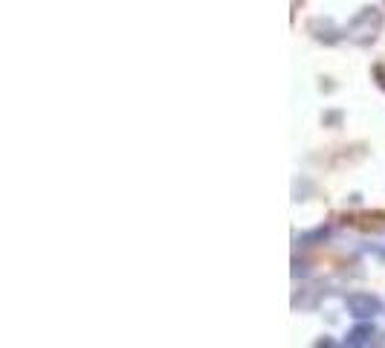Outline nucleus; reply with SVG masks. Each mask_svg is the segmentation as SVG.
I'll use <instances>...</instances> for the list:
<instances>
[{"instance_id": "nucleus-1", "label": "nucleus", "mask_w": 385, "mask_h": 348, "mask_svg": "<svg viewBox=\"0 0 385 348\" xmlns=\"http://www.w3.org/2000/svg\"><path fill=\"white\" fill-rule=\"evenodd\" d=\"M382 24H385L382 12H379L376 6H365V9H359V12L348 21L345 38L354 41V44H359V47H365V44L376 41V35L382 32Z\"/></svg>"}, {"instance_id": "nucleus-2", "label": "nucleus", "mask_w": 385, "mask_h": 348, "mask_svg": "<svg viewBox=\"0 0 385 348\" xmlns=\"http://www.w3.org/2000/svg\"><path fill=\"white\" fill-rule=\"evenodd\" d=\"M345 311L354 319H374L382 314V299L374 293H351L345 299Z\"/></svg>"}, {"instance_id": "nucleus-3", "label": "nucleus", "mask_w": 385, "mask_h": 348, "mask_svg": "<svg viewBox=\"0 0 385 348\" xmlns=\"http://www.w3.org/2000/svg\"><path fill=\"white\" fill-rule=\"evenodd\" d=\"M310 35L319 44H336L342 35H345V29H339L330 18H316V21H310Z\"/></svg>"}, {"instance_id": "nucleus-4", "label": "nucleus", "mask_w": 385, "mask_h": 348, "mask_svg": "<svg viewBox=\"0 0 385 348\" xmlns=\"http://www.w3.org/2000/svg\"><path fill=\"white\" fill-rule=\"evenodd\" d=\"M374 334H376V331H374V325H371V322H362V325H357V328H351V331H348L345 342L359 348V345H368V342L374 339Z\"/></svg>"}, {"instance_id": "nucleus-5", "label": "nucleus", "mask_w": 385, "mask_h": 348, "mask_svg": "<svg viewBox=\"0 0 385 348\" xmlns=\"http://www.w3.org/2000/svg\"><path fill=\"white\" fill-rule=\"evenodd\" d=\"M327 235H330V230H327V227H319V230H313V232H302L295 241L302 244V247H316V244H325Z\"/></svg>"}, {"instance_id": "nucleus-6", "label": "nucleus", "mask_w": 385, "mask_h": 348, "mask_svg": "<svg viewBox=\"0 0 385 348\" xmlns=\"http://www.w3.org/2000/svg\"><path fill=\"white\" fill-rule=\"evenodd\" d=\"M339 119H342V113H336V111H333V113H327V116H325V122H327V125H336V122H339Z\"/></svg>"}, {"instance_id": "nucleus-7", "label": "nucleus", "mask_w": 385, "mask_h": 348, "mask_svg": "<svg viewBox=\"0 0 385 348\" xmlns=\"http://www.w3.org/2000/svg\"><path fill=\"white\" fill-rule=\"evenodd\" d=\"M379 258H382V261H385V244H382V247H379Z\"/></svg>"}]
</instances>
